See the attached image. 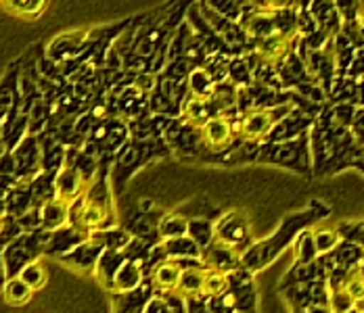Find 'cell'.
Listing matches in <instances>:
<instances>
[{
    "mask_svg": "<svg viewBox=\"0 0 364 313\" xmlns=\"http://www.w3.org/2000/svg\"><path fill=\"white\" fill-rule=\"evenodd\" d=\"M86 186H88V182L84 180V175L80 174V170L73 163L72 148L65 150V161L59 168V172L55 174V197H59L61 201L72 205L82 197Z\"/></svg>",
    "mask_w": 364,
    "mask_h": 313,
    "instance_id": "6",
    "label": "cell"
},
{
    "mask_svg": "<svg viewBox=\"0 0 364 313\" xmlns=\"http://www.w3.org/2000/svg\"><path fill=\"white\" fill-rule=\"evenodd\" d=\"M243 4L254 6V9H264V0H243Z\"/></svg>",
    "mask_w": 364,
    "mask_h": 313,
    "instance_id": "32",
    "label": "cell"
},
{
    "mask_svg": "<svg viewBox=\"0 0 364 313\" xmlns=\"http://www.w3.org/2000/svg\"><path fill=\"white\" fill-rule=\"evenodd\" d=\"M310 313H333V312H331V307H312Z\"/></svg>",
    "mask_w": 364,
    "mask_h": 313,
    "instance_id": "34",
    "label": "cell"
},
{
    "mask_svg": "<svg viewBox=\"0 0 364 313\" xmlns=\"http://www.w3.org/2000/svg\"><path fill=\"white\" fill-rule=\"evenodd\" d=\"M203 278H205V268L199 261H195L193 265H182V274L176 290L184 297H197V295H201Z\"/></svg>",
    "mask_w": 364,
    "mask_h": 313,
    "instance_id": "17",
    "label": "cell"
},
{
    "mask_svg": "<svg viewBox=\"0 0 364 313\" xmlns=\"http://www.w3.org/2000/svg\"><path fill=\"white\" fill-rule=\"evenodd\" d=\"M297 35L285 34L281 30H274V32H270L268 35H264L257 42H254L252 48H254L255 55L259 57V61L270 63V65L277 67L279 63H283L289 57V53H291L293 46H295V38Z\"/></svg>",
    "mask_w": 364,
    "mask_h": 313,
    "instance_id": "8",
    "label": "cell"
},
{
    "mask_svg": "<svg viewBox=\"0 0 364 313\" xmlns=\"http://www.w3.org/2000/svg\"><path fill=\"white\" fill-rule=\"evenodd\" d=\"M356 272L360 274V278H363V282H364V261H360V263L356 265Z\"/></svg>",
    "mask_w": 364,
    "mask_h": 313,
    "instance_id": "36",
    "label": "cell"
},
{
    "mask_svg": "<svg viewBox=\"0 0 364 313\" xmlns=\"http://www.w3.org/2000/svg\"><path fill=\"white\" fill-rule=\"evenodd\" d=\"M208 106L214 115H239V86L230 79L216 82L212 94L208 97Z\"/></svg>",
    "mask_w": 364,
    "mask_h": 313,
    "instance_id": "11",
    "label": "cell"
},
{
    "mask_svg": "<svg viewBox=\"0 0 364 313\" xmlns=\"http://www.w3.org/2000/svg\"><path fill=\"white\" fill-rule=\"evenodd\" d=\"M141 284H143V261L128 257L117 268L113 282H111V290L117 295H126V292L139 290Z\"/></svg>",
    "mask_w": 364,
    "mask_h": 313,
    "instance_id": "12",
    "label": "cell"
},
{
    "mask_svg": "<svg viewBox=\"0 0 364 313\" xmlns=\"http://www.w3.org/2000/svg\"><path fill=\"white\" fill-rule=\"evenodd\" d=\"M214 86H216V82H214V77L208 73L205 67H195L186 77L188 94H195V97H201V99H208L212 94V90H214Z\"/></svg>",
    "mask_w": 364,
    "mask_h": 313,
    "instance_id": "20",
    "label": "cell"
},
{
    "mask_svg": "<svg viewBox=\"0 0 364 313\" xmlns=\"http://www.w3.org/2000/svg\"><path fill=\"white\" fill-rule=\"evenodd\" d=\"M195 243L199 244L201 248H205L208 244L216 238V230L214 224L208 219H188V232H186Z\"/></svg>",
    "mask_w": 364,
    "mask_h": 313,
    "instance_id": "25",
    "label": "cell"
},
{
    "mask_svg": "<svg viewBox=\"0 0 364 313\" xmlns=\"http://www.w3.org/2000/svg\"><path fill=\"white\" fill-rule=\"evenodd\" d=\"M107 246L97 236V234H88L82 243H77L68 253L61 255V261L77 272H92L103 255Z\"/></svg>",
    "mask_w": 364,
    "mask_h": 313,
    "instance_id": "7",
    "label": "cell"
},
{
    "mask_svg": "<svg viewBox=\"0 0 364 313\" xmlns=\"http://www.w3.org/2000/svg\"><path fill=\"white\" fill-rule=\"evenodd\" d=\"M205 2L210 9H214L216 13L232 19V21H239L241 15H243V0H201Z\"/></svg>",
    "mask_w": 364,
    "mask_h": 313,
    "instance_id": "27",
    "label": "cell"
},
{
    "mask_svg": "<svg viewBox=\"0 0 364 313\" xmlns=\"http://www.w3.org/2000/svg\"><path fill=\"white\" fill-rule=\"evenodd\" d=\"M354 303H356V301H354L341 286L328 290V307H331V312L333 313L354 312Z\"/></svg>",
    "mask_w": 364,
    "mask_h": 313,
    "instance_id": "28",
    "label": "cell"
},
{
    "mask_svg": "<svg viewBox=\"0 0 364 313\" xmlns=\"http://www.w3.org/2000/svg\"><path fill=\"white\" fill-rule=\"evenodd\" d=\"M354 309H356V312L364 313V297H363V299H358V301L354 303Z\"/></svg>",
    "mask_w": 364,
    "mask_h": 313,
    "instance_id": "35",
    "label": "cell"
},
{
    "mask_svg": "<svg viewBox=\"0 0 364 313\" xmlns=\"http://www.w3.org/2000/svg\"><path fill=\"white\" fill-rule=\"evenodd\" d=\"M32 295H34V290H32L23 280L19 278V276L6 278V282H4L2 297H4V301H6L9 305H15V307L26 305V303L32 301Z\"/></svg>",
    "mask_w": 364,
    "mask_h": 313,
    "instance_id": "19",
    "label": "cell"
},
{
    "mask_svg": "<svg viewBox=\"0 0 364 313\" xmlns=\"http://www.w3.org/2000/svg\"><path fill=\"white\" fill-rule=\"evenodd\" d=\"M161 248L166 253L168 259H193V261H201V246L195 243L188 234L178 236V238H168L161 243Z\"/></svg>",
    "mask_w": 364,
    "mask_h": 313,
    "instance_id": "16",
    "label": "cell"
},
{
    "mask_svg": "<svg viewBox=\"0 0 364 313\" xmlns=\"http://www.w3.org/2000/svg\"><path fill=\"white\" fill-rule=\"evenodd\" d=\"M297 0H264V9L268 11H287V9H293Z\"/></svg>",
    "mask_w": 364,
    "mask_h": 313,
    "instance_id": "31",
    "label": "cell"
},
{
    "mask_svg": "<svg viewBox=\"0 0 364 313\" xmlns=\"http://www.w3.org/2000/svg\"><path fill=\"white\" fill-rule=\"evenodd\" d=\"M356 23H358V30H360V34L364 35V9H360V13H358V19H356Z\"/></svg>",
    "mask_w": 364,
    "mask_h": 313,
    "instance_id": "33",
    "label": "cell"
},
{
    "mask_svg": "<svg viewBox=\"0 0 364 313\" xmlns=\"http://www.w3.org/2000/svg\"><path fill=\"white\" fill-rule=\"evenodd\" d=\"M239 115H214L201 128V144L210 155H226L237 146Z\"/></svg>",
    "mask_w": 364,
    "mask_h": 313,
    "instance_id": "3",
    "label": "cell"
},
{
    "mask_svg": "<svg viewBox=\"0 0 364 313\" xmlns=\"http://www.w3.org/2000/svg\"><path fill=\"white\" fill-rule=\"evenodd\" d=\"M182 274L181 259H164L153 268L151 284L157 292H174L178 288V280Z\"/></svg>",
    "mask_w": 364,
    "mask_h": 313,
    "instance_id": "14",
    "label": "cell"
},
{
    "mask_svg": "<svg viewBox=\"0 0 364 313\" xmlns=\"http://www.w3.org/2000/svg\"><path fill=\"white\" fill-rule=\"evenodd\" d=\"M214 230L218 241L239 248L250 238V219L243 211H230L220 217L218 224H214Z\"/></svg>",
    "mask_w": 364,
    "mask_h": 313,
    "instance_id": "9",
    "label": "cell"
},
{
    "mask_svg": "<svg viewBox=\"0 0 364 313\" xmlns=\"http://www.w3.org/2000/svg\"><path fill=\"white\" fill-rule=\"evenodd\" d=\"M17 276L23 280V282H26L34 292L40 290V288H44V284L48 282V272H46L44 263H42V261H38V259L30 261V263H28V265H26Z\"/></svg>",
    "mask_w": 364,
    "mask_h": 313,
    "instance_id": "23",
    "label": "cell"
},
{
    "mask_svg": "<svg viewBox=\"0 0 364 313\" xmlns=\"http://www.w3.org/2000/svg\"><path fill=\"white\" fill-rule=\"evenodd\" d=\"M182 121H186L193 128H201L210 117V106H208V99L195 97V94H186V99L181 104V113H178Z\"/></svg>",
    "mask_w": 364,
    "mask_h": 313,
    "instance_id": "15",
    "label": "cell"
},
{
    "mask_svg": "<svg viewBox=\"0 0 364 313\" xmlns=\"http://www.w3.org/2000/svg\"><path fill=\"white\" fill-rule=\"evenodd\" d=\"M186 232H188V219L178 215V213L164 215V217L159 219V224H157V234H159L161 241L186 236Z\"/></svg>",
    "mask_w": 364,
    "mask_h": 313,
    "instance_id": "21",
    "label": "cell"
},
{
    "mask_svg": "<svg viewBox=\"0 0 364 313\" xmlns=\"http://www.w3.org/2000/svg\"><path fill=\"white\" fill-rule=\"evenodd\" d=\"M141 313H172L170 312V305L166 301V297L161 292H157L155 297L146 299V303L143 305Z\"/></svg>",
    "mask_w": 364,
    "mask_h": 313,
    "instance_id": "30",
    "label": "cell"
},
{
    "mask_svg": "<svg viewBox=\"0 0 364 313\" xmlns=\"http://www.w3.org/2000/svg\"><path fill=\"white\" fill-rule=\"evenodd\" d=\"M201 265L210 268V270H220V272L230 274L232 270H237L241 265L239 248L214 238L205 248H201Z\"/></svg>",
    "mask_w": 364,
    "mask_h": 313,
    "instance_id": "10",
    "label": "cell"
},
{
    "mask_svg": "<svg viewBox=\"0 0 364 313\" xmlns=\"http://www.w3.org/2000/svg\"><path fill=\"white\" fill-rule=\"evenodd\" d=\"M291 103L272 104V106H254L239 113V128H237V146L241 144H264L274 126L291 113ZM235 146V148H237Z\"/></svg>",
    "mask_w": 364,
    "mask_h": 313,
    "instance_id": "2",
    "label": "cell"
},
{
    "mask_svg": "<svg viewBox=\"0 0 364 313\" xmlns=\"http://www.w3.org/2000/svg\"><path fill=\"white\" fill-rule=\"evenodd\" d=\"M226 79H230L235 86H247V84H252L254 82V73L250 70V65H247V61L243 59V55H235L232 59H230V63H228V75H226Z\"/></svg>",
    "mask_w": 364,
    "mask_h": 313,
    "instance_id": "24",
    "label": "cell"
},
{
    "mask_svg": "<svg viewBox=\"0 0 364 313\" xmlns=\"http://www.w3.org/2000/svg\"><path fill=\"white\" fill-rule=\"evenodd\" d=\"M2 4L23 19H34L44 11L46 0H2Z\"/></svg>",
    "mask_w": 364,
    "mask_h": 313,
    "instance_id": "26",
    "label": "cell"
},
{
    "mask_svg": "<svg viewBox=\"0 0 364 313\" xmlns=\"http://www.w3.org/2000/svg\"><path fill=\"white\" fill-rule=\"evenodd\" d=\"M48 241V236H46ZM38 234H23L19 238H15L13 243L2 253V261H4V276L13 278L17 276L30 261H34L38 257V251L42 248V244H46Z\"/></svg>",
    "mask_w": 364,
    "mask_h": 313,
    "instance_id": "5",
    "label": "cell"
},
{
    "mask_svg": "<svg viewBox=\"0 0 364 313\" xmlns=\"http://www.w3.org/2000/svg\"><path fill=\"white\" fill-rule=\"evenodd\" d=\"M70 209L72 205L61 201L59 197H50L42 203L40 207V228L44 232H55L63 226H68L70 221Z\"/></svg>",
    "mask_w": 364,
    "mask_h": 313,
    "instance_id": "13",
    "label": "cell"
},
{
    "mask_svg": "<svg viewBox=\"0 0 364 313\" xmlns=\"http://www.w3.org/2000/svg\"><path fill=\"white\" fill-rule=\"evenodd\" d=\"M164 140L170 150L181 157H199L203 153L199 128L188 126L181 117H168L164 126Z\"/></svg>",
    "mask_w": 364,
    "mask_h": 313,
    "instance_id": "4",
    "label": "cell"
},
{
    "mask_svg": "<svg viewBox=\"0 0 364 313\" xmlns=\"http://www.w3.org/2000/svg\"><path fill=\"white\" fill-rule=\"evenodd\" d=\"M70 226L84 234L109 230L115 226V207L111 197V186L107 172L103 170V175L95 177L82 197L72 203L70 209Z\"/></svg>",
    "mask_w": 364,
    "mask_h": 313,
    "instance_id": "1",
    "label": "cell"
},
{
    "mask_svg": "<svg viewBox=\"0 0 364 313\" xmlns=\"http://www.w3.org/2000/svg\"><path fill=\"white\" fill-rule=\"evenodd\" d=\"M310 236H312L316 255H327L341 243V234L335 228H316V230L310 232Z\"/></svg>",
    "mask_w": 364,
    "mask_h": 313,
    "instance_id": "22",
    "label": "cell"
},
{
    "mask_svg": "<svg viewBox=\"0 0 364 313\" xmlns=\"http://www.w3.org/2000/svg\"><path fill=\"white\" fill-rule=\"evenodd\" d=\"M230 290V276L220 270H210L205 268V278L201 286V295L208 299H220Z\"/></svg>",
    "mask_w": 364,
    "mask_h": 313,
    "instance_id": "18",
    "label": "cell"
},
{
    "mask_svg": "<svg viewBox=\"0 0 364 313\" xmlns=\"http://www.w3.org/2000/svg\"><path fill=\"white\" fill-rule=\"evenodd\" d=\"M2 230H4V219H2V215H0V234H2Z\"/></svg>",
    "mask_w": 364,
    "mask_h": 313,
    "instance_id": "37",
    "label": "cell"
},
{
    "mask_svg": "<svg viewBox=\"0 0 364 313\" xmlns=\"http://www.w3.org/2000/svg\"><path fill=\"white\" fill-rule=\"evenodd\" d=\"M339 286H341L354 301H358V299H363L364 297V282L363 278H360V274L356 272V268L343 278V282H341Z\"/></svg>",
    "mask_w": 364,
    "mask_h": 313,
    "instance_id": "29",
    "label": "cell"
}]
</instances>
